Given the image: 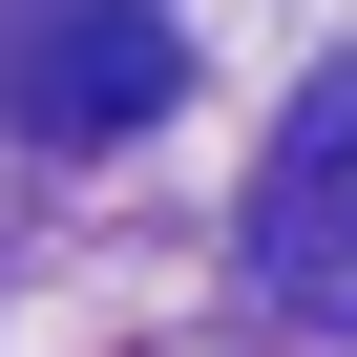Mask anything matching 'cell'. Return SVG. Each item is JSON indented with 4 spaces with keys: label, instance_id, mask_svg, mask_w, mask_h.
<instances>
[{
    "label": "cell",
    "instance_id": "6da1fadb",
    "mask_svg": "<svg viewBox=\"0 0 357 357\" xmlns=\"http://www.w3.org/2000/svg\"><path fill=\"white\" fill-rule=\"evenodd\" d=\"M252 294L273 315H357V63H315L273 168H252Z\"/></svg>",
    "mask_w": 357,
    "mask_h": 357
},
{
    "label": "cell",
    "instance_id": "7a4b0ae2",
    "mask_svg": "<svg viewBox=\"0 0 357 357\" xmlns=\"http://www.w3.org/2000/svg\"><path fill=\"white\" fill-rule=\"evenodd\" d=\"M0 84H22L43 147H105V126L168 105V22L147 0H0Z\"/></svg>",
    "mask_w": 357,
    "mask_h": 357
}]
</instances>
